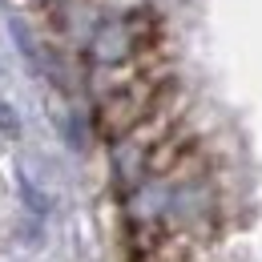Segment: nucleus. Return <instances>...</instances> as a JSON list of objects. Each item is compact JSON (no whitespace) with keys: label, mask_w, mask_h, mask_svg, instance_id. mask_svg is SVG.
<instances>
[{"label":"nucleus","mask_w":262,"mask_h":262,"mask_svg":"<svg viewBox=\"0 0 262 262\" xmlns=\"http://www.w3.org/2000/svg\"><path fill=\"white\" fill-rule=\"evenodd\" d=\"M158 101H162V85L149 81V77H133L125 85H117L97 109L101 133L109 141H121L125 133H133L141 121H149L158 113Z\"/></svg>","instance_id":"nucleus-1"},{"label":"nucleus","mask_w":262,"mask_h":262,"mask_svg":"<svg viewBox=\"0 0 262 262\" xmlns=\"http://www.w3.org/2000/svg\"><path fill=\"white\" fill-rule=\"evenodd\" d=\"M145 40H149V20L141 12L113 16V20H105L97 33H93V40H89V61L97 69H121L145 49Z\"/></svg>","instance_id":"nucleus-2"},{"label":"nucleus","mask_w":262,"mask_h":262,"mask_svg":"<svg viewBox=\"0 0 262 262\" xmlns=\"http://www.w3.org/2000/svg\"><path fill=\"white\" fill-rule=\"evenodd\" d=\"M20 194H25V202L33 206L36 214H45V198H40V194H36V190H33V182H29L25 173H20Z\"/></svg>","instance_id":"nucleus-3"},{"label":"nucleus","mask_w":262,"mask_h":262,"mask_svg":"<svg viewBox=\"0 0 262 262\" xmlns=\"http://www.w3.org/2000/svg\"><path fill=\"white\" fill-rule=\"evenodd\" d=\"M0 129H4V133H16V129H20V121H16V113H12V109H8L4 101H0Z\"/></svg>","instance_id":"nucleus-4"},{"label":"nucleus","mask_w":262,"mask_h":262,"mask_svg":"<svg viewBox=\"0 0 262 262\" xmlns=\"http://www.w3.org/2000/svg\"><path fill=\"white\" fill-rule=\"evenodd\" d=\"M45 4H49V0H45Z\"/></svg>","instance_id":"nucleus-5"}]
</instances>
